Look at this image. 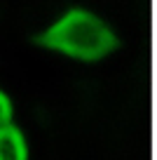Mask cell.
I'll use <instances>...</instances> for the list:
<instances>
[{"mask_svg": "<svg viewBox=\"0 0 157 160\" xmlns=\"http://www.w3.org/2000/svg\"><path fill=\"white\" fill-rule=\"evenodd\" d=\"M10 120H12V104L5 92H0V127L10 125Z\"/></svg>", "mask_w": 157, "mask_h": 160, "instance_id": "obj_3", "label": "cell"}, {"mask_svg": "<svg viewBox=\"0 0 157 160\" xmlns=\"http://www.w3.org/2000/svg\"><path fill=\"white\" fill-rule=\"evenodd\" d=\"M35 45L64 52L78 61H98L120 47L115 33L96 14L73 7L35 38Z\"/></svg>", "mask_w": 157, "mask_h": 160, "instance_id": "obj_1", "label": "cell"}, {"mask_svg": "<svg viewBox=\"0 0 157 160\" xmlns=\"http://www.w3.org/2000/svg\"><path fill=\"white\" fill-rule=\"evenodd\" d=\"M0 160H28L26 139L12 122L0 127Z\"/></svg>", "mask_w": 157, "mask_h": 160, "instance_id": "obj_2", "label": "cell"}]
</instances>
